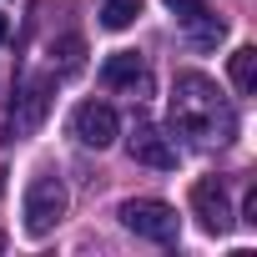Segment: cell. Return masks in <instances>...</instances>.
Instances as JSON below:
<instances>
[{
	"instance_id": "5",
	"label": "cell",
	"mask_w": 257,
	"mask_h": 257,
	"mask_svg": "<svg viewBox=\"0 0 257 257\" xmlns=\"http://www.w3.org/2000/svg\"><path fill=\"white\" fill-rule=\"evenodd\" d=\"M116 111L106 106V101H81L76 111H71V137L81 142V147H96V152H106L111 142H116Z\"/></svg>"
},
{
	"instance_id": "1",
	"label": "cell",
	"mask_w": 257,
	"mask_h": 257,
	"mask_svg": "<svg viewBox=\"0 0 257 257\" xmlns=\"http://www.w3.org/2000/svg\"><path fill=\"white\" fill-rule=\"evenodd\" d=\"M172 126L202 147H212V142L222 147L237 132V116H232L227 96L217 91V81H207L202 71H182L172 81Z\"/></svg>"
},
{
	"instance_id": "9",
	"label": "cell",
	"mask_w": 257,
	"mask_h": 257,
	"mask_svg": "<svg viewBox=\"0 0 257 257\" xmlns=\"http://www.w3.org/2000/svg\"><path fill=\"white\" fill-rule=\"evenodd\" d=\"M227 71H232V86H237L242 96L257 91V51H252V46H237V51L227 56Z\"/></svg>"
},
{
	"instance_id": "7",
	"label": "cell",
	"mask_w": 257,
	"mask_h": 257,
	"mask_svg": "<svg viewBox=\"0 0 257 257\" xmlns=\"http://www.w3.org/2000/svg\"><path fill=\"white\" fill-rule=\"evenodd\" d=\"M132 157L142 167H157V172H172L177 167V147L157 132V126H137V137H132Z\"/></svg>"
},
{
	"instance_id": "3",
	"label": "cell",
	"mask_w": 257,
	"mask_h": 257,
	"mask_svg": "<svg viewBox=\"0 0 257 257\" xmlns=\"http://www.w3.org/2000/svg\"><path fill=\"white\" fill-rule=\"evenodd\" d=\"M116 217H121L126 232H137V237H147V242H162V247L182 237L177 207H167V202H157V197H132V202H121Z\"/></svg>"
},
{
	"instance_id": "8",
	"label": "cell",
	"mask_w": 257,
	"mask_h": 257,
	"mask_svg": "<svg viewBox=\"0 0 257 257\" xmlns=\"http://www.w3.org/2000/svg\"><path fill=\"white\" fill-rule=\"evenodd\" d=\"M101 81H106L111 91H137V86H147V61H142L137 51H116V56H106Z\"/></svg>"
},
{
	"instance_id": "4",
	"label": "cell",
	"mask_w": 257,
	"mask_h": 257,
	"mask_svg": "<svg viewBox=\"0 0 257 257\" xmlns=\"http://www.w3.org/2000/svg\"><path fill=\"white\" fill-rule=\"evenodd\" d=\"M51 91H56V81H51V76H36V81H26V86H21V96H16V111H11V121H6L11 142L31 137L36 126L46 121V111H51Z\"/></svg>"
},
{
	"instance_id": "10",
	"label": "cell",
	"mask_w": 257,
	"mask_h": 257,
	"mask_svg": "<svg viewBox=\"0 0 257 257\" xmlns=\"http://www.w3.org/2000/svg\"><path fill=\"white\" fill-rule=\"evenodd\" d=\"M222 36H227V26H222V21H217V16H207V11H202V16H192V21H187V41H192V46H197V51H207V46H217V41H222Z\"/></svg>"
},
{
	"instance_id": "2",
	"label": "cell",
	"mask_w": 257,
	"mask_h": 257,
	"mask_svg": "<svg viewBox=\"0 0 257 257\" xmlns=\"http://www.w3.org/2000/svg\"><path fill=\"white\" fill-rule=\"evenodd\" d=\"M66 207H71V197H66V182L56 177V172H36L31 177V187H26V202H21V217H26V237H51L56 227H61V217H66Z\"/></svg>"
},
{
	"instance_id": "13",
	"label": "cell",
	"mask_w": 257,
	"mask_h": 257,
	"mask_svg": "<svg viewBox=\"0 0 257 257\" xmlns=\"http://www.w3.org/2000/svg\"><path fill=\"white\" fill-rule=\"evenodd\" d=\"M242 222L257 227V192H247V202H242Z\"/></svg>"
},
{
	"instance_id": "14",
	"label": "cell",
	"mask_w": 257,
	"mask_h": 257,
	"mask_svg": "<svg viewBox=\"0 0 257 257\" xmlns=\"http://www.w3.org/2000/svg\"><path fill=\"white\" fill-rule=\"evenodd\" d=\"M11 36V21H6V11H0V41H6Z\"/></svg>"
},
{
	"instance_id": "11",
	"label": "cell",
	"mask_w": 257,
	"mask_h": 257,
	"mask_svg": "<svg viewBox=\"0 0 257 257\" xmlns=\"http://www.w3.org/2000/svg\"><path fill=\"white\" fill-rule=\"evenodd\" d=\"M137 16H142V0H106L101 6V26L106 31H126Z\"/></svg>"
},
{
	"instance_id": "12",
	"label": "cell",
	"mask_w": 257,
	"mask_h": 257,
	"mask_svg": "<svg viewBox=\"0 0 257 257\" xmlns=\"http://www.w3.org/2000/svg\"><path fill=\"white\" fill-rule=\"evenodd\" d=\"M81 51H86L81 36H66L61 46H51V56H61V71H76V66H81Z\"/></svg>"
},
{
	"instance_id": "16",
	"label": "cell",
	"mask_w": 257,
	"mask_h": 257,
	"mask_svg": "<svg viewBox=\"0 0 257 257\" xmlns=\"http://www.w3.org/2000/svg\"><path fill=\"white\" fill-rule=\"evenodd\" d=\"M167 6H172V0H167Z\"/></svg>"
},
{
	"instance_id": "6",
	"label": "cell",
	"mask_w": 257,
	"mask_h": 257,
	"mask_svg": "<svg viewBox=\"0 0 257 257\" xmlns=\"http://www.w3.org/2000/svg\"><path fill=\"white\" fill-rule=\"evenodd\" d=\"M192 212L202 217V227H207L212 237H222V232L232 227V207H227V187H222L217 177H202V182L192 187Z\"/></svg>"
},
{
	"instance_id": "15",
	"label": "cell",
	"mask_w": 257,
	"mask_h": 257,
	"mask_svg": "<svg viewBox=\"0 0 257 257\" xmlns=\"http://www.w3.org/2000/svg\"><path fill=\"white\" fill-rule=\"evenodd\" d=\"M0 252H6V232H0Z\"/></svg>"
}]
</instances>
